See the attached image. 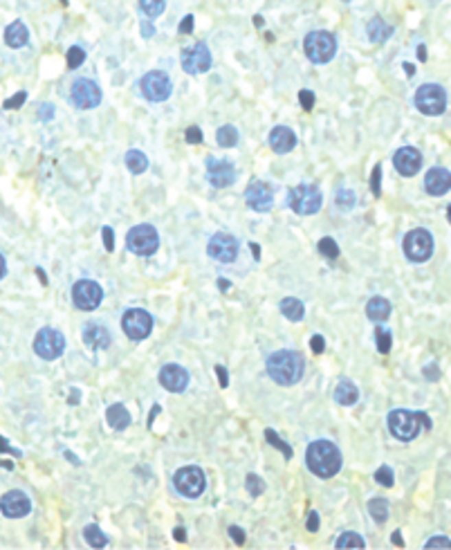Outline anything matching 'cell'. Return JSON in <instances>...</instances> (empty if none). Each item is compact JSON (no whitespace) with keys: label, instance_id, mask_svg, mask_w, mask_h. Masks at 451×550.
<instances>
[{"label":"cell","instance_id":"cell-1","mask_svg":"<svg viewBox=\"0 0 451 550\" xmlns=\"http://www.w3.org/2000/svg\"><path fill=\"white\" fill-rule=\"evenodd\" d=\"M305 463L316 477L330 479L341 470V452L330 440H314L305 452Z\"/></svg>","mask_w":451,"mask_h":550},{"label":"cell","instance_id":"cell-2","mask_svg":"<svg viewBox=\"0 0 451 550\" xmlns=\"http://www.w3.org/2000/svg\"><path fill=\"white\" fill-rule=\"evenodd\" d=\"M303 357H301L297 351H277L270 355L267 360V373L270 378L277 382V385L283 387H292L297 385L303 375Z\"/></svg>","mask_w":451,"mask_h":550},{"label":"cell","instance_id":"cell-3","mask_svg":"<svg viewBox=\"0 0 451 550\" xmlns=\"http://www.w3.org/2000/svg\"><path fill=\"white\" fill-rule=\"evenodd\" d=\"M429 429L431 420L424 413L406 411V409H395L389 413V429L397 440H413L420 429Z\"/></svg>","mask_w":451,"mask_h":550},{"label":"cell","instance_id":"cell-4","mask_svg":"<svg viewBox=\"0 0 451 550\" xmlns=\"http://www.w3.org/2000/svg\"><path fill=\"white\" fill-rule=\"evenodd\" d=\"M303 49L312 63H328L337 52V41L330 32H310L303 41Z\"/></svg>","mask_w":451,"mask_h":550},{"label":"cell","instance_id":"cell-5","mask_svg":"<svg viewBox=\"0 0 451 550\" xmlns=\"http://www.w3.org/2000/svg\"><path fill=\"white\" fill-rule=\"evenodd\" d=\"M321 191L314 185H299L290 191L288 205L292 207V211H297L299 216H312L321 209Z\"/></svg>","mask_w":451,"mask_h":550},{"label":"cell","instance_id":"cell-6","mask_svg":"<svg viewBox=\"0 0 451 550\" xmlns=\"http://www.w3.org/2000/svg\"><path fill=\"white\" fill-rule=\"evenodd\" d=\"M173 485H175V490H178L182 496L198 499L205 492V488H207V477H205L203 470L196 468V465H189V468H182V470L175 472Z\"/></svg>","mask_w":451,"mask_h":550},{"label":"cell","instance_id":"cell-7","mask_svg":"<svg viewBox=\"0 0 451 550\" xmlns=\"http://www.w3.org/2000/svg\"><path fill=\"white\" fill-rule=\"evenodd\" d=\"M126 245L132 254L150 256V254H155L157 247H160V236H157L155 227H150V225H137V227H132L128 231Z\"/></svg>","mask_w":451,"mask_h":550},{"label":"cell","instance_id":"cell-8","mask_svg":"<svg viewBox=\"0 0 451 550\" xmlns=\"http://www.w3.org/2000/svg\"><path fill=\"white\" fill-rule=\"evenodd\" d=\"M415 106L417 111L424 113V115H442L447 108V95L445 90L436 83H424L420 86V90L415 93Z\"/></svg>","mask_w":451,"mask_h":550},{"label":"cell","instance_id":"cell-9","mask_svg":"<svg viewBox=\"0 0 451 550\" xmlns=\"http://www.w3.org/2000/svg\"><path fill=\"white\" fill-rule=\"evenodd\" d=\"M404 254L408 256V261L413 263H422L433 254V238L427 229H413L408 231L404 238Z\"/></svg>","mask_w":451,"mask_h":550},{"label":"cell","instance_id":"cell-10","mask_svg":"<svg viewBox=\"0 0 451 550\" xmlns=\"http://www.w3.org/2000/svg\"><path fill=\"white\" fill-rule=\"evenodd\" d=\"M102 299H104V290L99 283L90 281V279H81V281L74 283L72 301L79 310H88V312L95 310V308H99V303H102Z\"/></svg>","mask_w":451,"mask_h":550},{"label":"cell","instance_id":"cell-11","mask_svg":"<svg viewBox=\"0 0 451 550\" xmlns=\"http://www.w3.org/2000/svg\"><path fill=\"white\" fill-rule=\"evenodd\" d=\"M122 328L130 339H135V341L146 339L150 335V330H153V317L146 310H141V308H132V310L124 312Z\"/></svg>","mask_w":451,"mask_h":550},{"label":"cell","instance_id":"cell-12","mask_svg":"<svg viewBox=\"0 0 451 550\" xmlns=\"http://www.w3.org/2000/svg\"><path fill=\"white\" fill-rule=\"evenodd\" d=\"M63 348H65V337L58 330H54V328L38 330V335L34 339V351L38 357L52 362V360H56V357H61Z\"/></svg>","mask_w":451,"mask_h":550},{"label":"cell","instance_id":"cell-13","mask_svg":"<svg viewBox=\"0 0 451 550\" xmlns=\"http://www.w3.org/2000/svg\"><path fill=\"white\" fill-rule=\"evenodd\" d=\"M139 86H141V95H144L148 102H164V99H169L171 95V79L160 70L144 74Z\"/></svg>","mask_w":451,"mask_h":550},{"label":"cell","instance_id":"cell-14","mask_svg":"<svg viewBox=\"0 0 451 550\" xmlns=\"http://www.w3.org/2000/svg\"><path fill=\"white\" fill-rule=\"evenodd\" d=\"M72 104L81 108V111H90V108H97L102 102V90L95 81L90 79H79L72 83Z\"/></svg>","mask_w":451,"mask_h":550},{"label":"cell","instance_id":"cell-15","mask_svg":"<svg viewBox=\"0 0 451 550\" xmlns=\"http://www.w3.org/2000/svg\"><path fill=\"white\" fill-rule=\"evenodd\" d=\"M207 252L211 258H216V261L231 263V261H236V256H238V240L231 234L220 231V234L211 236V240H209V245H207Z\"/></svg>","mask_w":451,"mask_h":550},{"label":"cell","instance_id":"cell-16","mask_svg":"<svg viewBox=\"0 0 451 550\" xmlns=\"http://www.w3.org/2000/svg\"><path fill=\"white\" fill-rule=\"evenodd\" d=\"M245 203L252 207L254 211L258 214H265L272 209V203H274V191L272 187L267 185L263 180H254L252 185L245 189Z\"/></svg>","mask_w":451,"mask_h":550},{"label":"cell","instance_id":"cell-17","mask_svg":"<svg viewBox=\"0 0 451 550\" xmlns=\"http://www.w3.org/2000/svg\"><path fill=\"white\" fill-rule=\"evenodd\" d=\"M182 68L189 74H203L211 68V54L205 43H196L182 52Z\"/></svg>","mask_w":451,"mask_h":550},{"label":"cell","instance_id":"cell-18","mask_svg":"<svg viewBox=\"0 0 451 550\" xmlns=\"http://www.w3.org/2000/svg\"><path fill=\"white\" fill-rule=\"evenodd\" d=\"M0 510H3L5 516H10V519H21V516H25L32 510V501L25 492L12 490L0 499Z\"/></svg>","mask_w":451,"mask_h":550},{"label":"cell","instance_id":"cell-19","mask_svg":"<svg viewBox=\"0 0 451 550\" xmlns=\"http://www.w3.org/2000/svg\"><path fill=\"white\" fill-rule=\"evenodd\" d=\"M207 178L216 189H224L233 185L236 180V169L231 166V162L227 160H207Z\"/></svg>","mask_w":451,"mask_h":550},{"label":"cell","instance_id":"cell-20","mask_svg":"<svg viewBox=\"0 0 451 550\" xmlns=\"http://www.w3.org/2000/svg\"><path fill=\"white\" fill-rule=\"evenodd\" d=\"M160 385L173 393H182L189 385V373L180 364H166L160 371Z\"/></svg>","mask_w":451,"mask_h":550},{"label":"cell","instance_id":"cell-21","mask_svg":"<svg viewBox=\"0 0 451 550\" xmlns=\"http://www.w3.org/2000/svg\"><path fill=\"white\" fill-rule=\"evenodd\" d=\"M393 164H395L397 173H402V176L411 178V176H415L417 171H420V166H422V155H420V151H417V148H413V146H404V148H400V151L395 153Z\"/></svg>","mask_w":451,"mask_h":550},{"label":"cell","instance_id":"cell-22","mask_svg":"<svg viewBox=\"0 0 451 550\" xmlns=\"http://www.w3.org/2000/svg\"><path fill=\"white\" fill-rule=\"evenodd\" d=\"M83 341L93 348V351H104L111 346V330L102 323H86L83 326Z\"/></svg>","mask_w":451,"mask_h":550},{"label":"cell","instance_id":"cell-23","mask_svg":"<svg viewBox=\"0 0 451 550\" xmlns=\"http://www.w3.org/2000/svg\"><path fill=\"white\" fill-rule=\"evenodd\" d=\"M424 187H427L431 196H445L451 189V173L442 169V166H436L424 176Z\"/></svg>","mask_w":451,"mask_h":550},{"label":"cell","instance_id":"cell-24","mask_svg":"<svg viewBox=\"0 0 451 550\" xmlns=\"http://www.w3.org/2000/svg\"><path fill=\"white\" fill-rule=\"evenodd\" d=\"M270 146L277 153H290L297 146V135L288 126H277L270 133Z\"/></svg>","mask_w":451,"mask_h":550},{"label":"cell","instance_id":"cell-25","mask_svg":"<svg viewBox=\"0 0 451 550\" xmlns=\"http://www.w3.org/2000/svg\"><path fill=\"white\" fill-rule=\"evenodd\" d=\"M106 420H108V424H111L113 429L122 431V429H126L130 424V413H128V409L124 404H113V406H108Z\"/></svg>","mask_w":451,"mask_h":550},{"label":"cell","instance_id":"cell-26","mask_svg":"<svg viewBox=\"0 0 451 550\" xmlns=\"http://www.w3.org/2000/svg\"><path fill=\"white\" fill-rule=\"evenodd\" d=\"M27 27L21 23V21H14L10 27L5 30V43L10 45V47H23L25 43H27Z\"/></svg>","mask_w":451,"mask_h":550},{"label":"cell","instance_id":"cell-27","mask_svg":"<svg viewBox=\"0 0 451 550\" xmlns=\"http://www.w3.org/2000/svg\"><path fill=\"white\" fill-rule=\"evenodd\" d=\"M366 314H369V319L373 321H384V319H389V314H391V303H389V299H384V297H373L369 306H366Z\"/></svg>","mask_w":451,"mask_h":550},{"label":"cell","instance_id":"cell-28","mask_svg":"<svg viewBox=\"0 0 451 550\" xmlns=\"http://www.w3.org/2000/svg\"><path fill=\"white\" fill-rule=\"evenodd\" d=\"M335 400L339 404L350 406V404H355L359 400V391L350 380H341L337 385V389H335Z\"/></svg>","mask_w":451,"mask_h":550},{"label":"cell","instance_id":"cell-29","mask_svg":"<svg viewBox=\"0 0 451 550\" xmlns=\"http://www.w3.org/2000/svg\"><path fill=\"white\" fill-rule=\"evenodd\" d=\"M281 312L286 314L290 321H301V319H303V314H305V308H303V303L299 301V299L286 297L281 301Z\"/></svg>","mask_w":451,"mask_h":550},{"label":"cell","instance_id":"cell-30","mask_svg":"<svg viewBox=\"0 0 451 550\" xmlns=\"http://www.w3.org/2000/svg\"><path fill=\"white\" fill-rule=\"evenodd\" d=\"M366 30H369V36L373 43H382V41H386L391 34V25H386L382 19H373Z\"/></svg>","mask_w":451,"mask_h":550},{"label":"cell","instance_id":"cell-31","mask_svg":"<svg viewBox=\"0 0 451 550\" xmlns=\"http://www.w3.org/2000/svg\"><path fill=\"white\" fill-rule=\"evenodd\" d=\"M126 166H128L130 173L139 176V173H144L148 169V157L141 151H128L126 153Z\"/></svg>","mask_w":451,"mask_h":550},{"label":"cell","instance_id":"cell-32","mask_svg":"<svg viewBox=\"0 0 451 550\" xmlns=\"http://www.w3.org/2000/svg\"><path fill=\"white\" fill-rule=\"evenodd\" d=\"M369 512L378 523H384V521H386V516H389V503L384 501V499L375 496V499H371V501H369Z\"/></svg>","mask_w":451,"mask_h":550},{"label":"cell","instance_id":"cell-33","mask_svg":"<svg viewBox=\"0 0 451 550\" xmlns=\"http://www.w3.org/2000/svg\"><path fill=\"white\" fill-rule=\"evenodd\" d=\"M83 537H86V541L93 548H104L108 544V537L97 526H86V528H83Z\"/></svg>","mask_w":451,"mask_h":550},{"label":"cell","instance_id":"cell-34","mask_svg":"<svg viewBox=\"0 0 451 550\" xmlns=\"http://www.w3.org/2000/svg\"><path fill=\"white\" fill-rule=\"evenodd\" d=\"M216 139H218L220 146L231 148V146H236V141H238V130L233 126H222L218 133H216Z\"/></svg>","mask_w":451,"mask_h":550},{"label":"cell","instance_id":"cell-35","mask_svg":"<svg viewBox=\"0 0 451 550\" xmlns=\"http://www.w3.org/2000/svg\"><path fill=\"white\" fill-rule=\"evenodd\" d=\"M337 548H366V541L357 535V532H344L339 539H337Z\"/></svg>","mask_w":451,"mask_h":550},{"label":"cell","instance_id":"cell-36","mask_svg":"<svg viewBox=\"0 0 451 550\" xmlns=\"http://www.w3.org/2000/svg\"><path fill=\"white\" fill-rule=\"evenodd\" d=\"M139 7L148 19H155V16H160L164 12L166 3L164 0H139Z\"/></svg>","mask_w":451,"mask_h":550},{"label":"cell","instance_id":"cell-37","mask_svg":"<svg viewBox=\"0 0 451 550\" xmlns=\"http://www.w3.org/2000/svg\"><path fill=\"white\" fill-rule=\"evenodd\" d=\"M265 438H267V443H270L272 447L281 449L283 456H286V458H292V447H290L281 436H277V433H274L272 429H267V431H265Z\"/></svg>","mask_w":451,"mask_h":550},{"label":"cell","instance_id":"cell-38","mask_svg":"<svg viewBox=\"0 0 451 550\" xmlns=\"http://www.w3.org/2000/svg\"><path fill=\"white\" fill-rule=\"evenodd\" d=\"M316 247H319V254L325 256V258H337L339 256V247H337V243L332 238H321Z\"/></svg>","mask_w":451,"mask_h":550},{"label":"cell","instance_id":"cell-39","mask_svg":"<svg viewBox=\"0 0 451 550\" xmlns=\"http://www.w3.org/2000/svg\"><path fill=\"white\" fill-rule=\"evenodd\" d=\"M245 485H247V492L252 496H258V494H263V492H265V483H263L261 477H256V474H249Z\"/></svg>","mask_w":451,"mask_h":550},{"label":"cell","instance_id":"cell-40","mask_svg":"<svg viewBox=\"0 0 451 550\" xmlns=\"http://www.w3.org/2000/svg\"><path fill=\"white\" fill-rule=\"evenodd\" d=\"M83 61H86V52H83V49L77 47V45L70 47V52H68V68L70 70H77Z\"/></svg>","mask_w":451,"mask_h":550},{"label":"cell","instance_id":"cell-41","mask_svg":"<svg viewBox=\"0 0 451 550\" xmlns=\"http://www.w3.org/2000/svg\"><path fill=\"white\" fill-rule=\"evenodd\" d=\"M375 337H378V351L382 355H386L391 351V332L378 328V330H375Z\"/></svg>","mask_w":451,"mask_h":550},{"label":"cell","instance_id":"cell-42","mask_svg":"<svg viewBox=\"0 0 451 550\" xmlns=\"http://www.w3.org/2000/svg\"><path fill=\"white\" fill-rule=\"evenodd\" d=\"M375 481H378L380 485H384V488H391V485H393V470L384 465V468H380L378 472H375Z\"/></svg>","mask_w":451,"mask_h":550},{"label":"cell","instance_id":"cell-43","mask_svg":"<svg viewBox=\"0 0 451 550\" xmlns=\"http://www.w3.org/2000/svg\"><path fill=\"white\" fill-rule=\"evenodd\" d=\"M337 205L341 207V209H353V207H355L353 191H339V194H337Z\"/></svg>","mask_w":451,"mask_h":550},{"label":"cell","instance_id":"cell-44","mask_svg":"<svg viewBox=\"0 0 451 550\" xmlns=\"http://www.w3.org/2000/svg\"><path fill=\"white\" fill-rule=\"evenodd\" d=\"M185 137H187L189 144H200V141H203V130H200L198 126H189Z\"/></svg>","mask_w":451,"mask_h":550},{"label":"cell","instance_id":"cell-45","mask_svg":"<svg viewBox=\"0 0 451 550\" xmlns=\"http://www.w3.org/2000/svg\"><path fill=\"white\" fill-rule=\"evenodd\" d=\"M299 102H301V106L305 108V111H312V106H314V95L310 93V90H301V93H299Z\"/></svg>","mask_w":451,"mask_h":550},{"label":"cell","instance_id":"cell-46","mask_svg":"<svg viewBox=\"0 0 451 550\" xmlns=\"http://www.w3.org/2000/svg\"><path fill=\"white\" fill-rule=\"evenodd\" d=\"M380 178H382V166L380 164H375V169H373V178H371V189H373V194L375 196H380Z\"/></svg>","mask_w":451,"mask_h":550},{"label":"cell","instance_id":"cell-47","mask_svg":"<svg viewBox=\"0 0 451 550\" xmlns=\"http://www.w3.org/2000/svg\"><path fill=\"white\" fill-rule=\"evenodd\" d=\"M25 99H27V95H25V93L14 95L12 99H7V102H5V111H14V108H19L21 104H25Z\"/></svg>","mask_w":451,"mask_h":550},{"label":"cell","instance_id":"cell-48","mask_svg":"<svg viewBox=\"0 0 451 550\" xmlns=\"http://www.w3.org/2000/svg\"><path fill=\"white\" fill-rule=\"evenodd\" d=\"M310 348H312V353L321 355V353H323V348H325V341H323V337H321V335H314V337L310 339Z\"/></svg>","mask_w":451,"mask_h":550},{"label":"cell","instance_id":"cell-49","mask_svg":"<svg viewBox=\"0 0 451 550\" xmlns=\"http://www.w3.org/2000/svg\"><path fill=\"white\" fill-rule=\"evenodd\" d=\"M427 548H451V541L445 537H433L427 541Z\"/></svg>","mask_w":451,"mask_h":550},{"label":"cell","instance_id":"cell-50","mask_svg":"<svg viewBox=\"0 0 451 550\" xmlns=\"http://www.w3.org/2000/svg\"><path fill=\"white\" fill-rule=\"evenodd\" d=\"M104 243H106L108 252H113V249H115V236H113V229L111 227H104Z\"/></svg>","mask_w":451,"mask_h":550},{"label":"cell","instance_id":"cell-51","mask_svg":"<svg viewBox=\"0 0 451 550\" xmlns=\"http://www.w3.org/2000/svg\"><path fill=\"white\" fill-rule=\"evenodd\" d=\"M308 530H310V532H316V530H319V514H316V512H310V514H308Z\"/></svg>","mask_w":451,"mask_h":550},{"label":"cell","instance_id":"cell-52","mask_svg":"<svg viewBox=\"0 0 451 550\" xmlns=\"http://www.w3.org/2000/svg\"><path fill=\"white\" fill-rule=\"evenodd\" d=\"M229 535H231L233 541H236V544H243V541H245V532L240 530L238 526H231V528H229Z\"/></svg>","mask_w":451,"mask_h":550},{"label":"cell","instance_id":"cell-53","mask_svg":"<svg viewBox=\"0 0 451 550\" xmlns=\"http://www.w3.org/2000/svg\"><path fill=\"white\" fill-rule=\"evenodd\" d=\"M191 30H194V16H187V19L180 23V34H189Z\"/></svg>","mask_w":451,"mask_h":550},{"label":"cell","instance_id":"cell-54","mask_svg":"<svg viewBox=\"0 0 451 550\" xmlns=\"http://www.w3.org/2000/svg\"><path fill=\"white\" fill-rule=\"evenodd\" d=\"M216 373H218V382H220V387H227V385H229L227 371H224L222 366H216Z\"/></svg>","mask_w":451,"mask_h":550},{"label":"cell","instance_id":"cell-55","mask_svg":"<svg viewBox=\"0 0 451 550\" xmlns=\"http://www.w3.org/2000/svg\"><path fill=\"white\" fill-rule=\"evenodd\" d=\"M0 452H12L14 456H21L19 449H12V447H10V443H7L5 438H0Z\"/></svg>","mask_w":451,"mask_h":550},{"label":"cell","instance_id":"cell-56","mask_svg":"<svg viewBox=\"0 0 451 550\" xmlns=\"http://www.w3.org/2000/svg\"><path fill=\"white\" fill-rule=\"evenodd\" d=\"M173 535H175V539H178V541H185V539H187V532H185V528H175Z\"/></svg>","mask_w":451,"mask_h":550},{"label":"cell","instance_id":"cell-57","mask_svg":"<svg viewBox=\"0 0 451 550\" xmlns=\"http://www.w3.org/2000/svg\"><path fill=\"white\" fill-rule=\"evenodd\" d=\"M393 544H395V546H402V544H404V541H402V532H400V530L393 532Z\"/></svg>","mask_w":451,"mask_h":550},{"label":"cell","instance_id":"cell-58","mask_svg":"<svg viewBox=\"0 0 451 550\" xmlns=\"http://www.w3.org/2000/svg\"><path fill=\"white\" fill-rule=\"evenodd\" d=\"M427 378H429V380H436V378H440V373L436 375V366H429V369H427Z\"/></svg>","mask_w":451,"mask_h":550},{"label":"cell","instance_id":"cell-59","mask_svg":"<svg viewBox=\"0 0 451 550\" xmlns=\"http://www.w3.org/2000/svg\"><path fill=\"white\" fill-rule=\"evenodd\" d=\"M141 30H144V36H150V34H153V32H155V30H153V25H148V23L141 25Z\"/></svg>","mask_w":451,"mask_h":550},{"label":"cell","instance_id":"cell-60","mask_svg":"<svg viewBox=\"0 0 451 550\" xmlns=\"http://www.w3.org/2000/svg\"><path fill=\"white\" fill-rule=\"evenodd\" d=\"M5 272H7V263H5V258H3V254H0V279L5 277Z\"/></svg>","mask_w":451,"mask_h":550},{"label":"cell","instance_id":"cell-61","mask_svg":"<svg viewBox=\"0 0 451 550\" xmlns=\"http://www.w3.org/2000/svg\"><path fill=\"white\" fill-rule=\"evenodd\" d=\"M249 247H252V252H254V256H256V258H258V256H261V249H258V245H256V243H252V245H249Z\"/></svg>","mask_w":451,"mask_h":550},{"label":"cell","instance_id":"cell-62","mask_svg":"<svg viewBox=\"0 0 451 550\" xmlns=\"http://www.w3.org/2000/svg\"><path fill=\"white\" fill-rule=\"evenodd\" d=\"M218 286H220V290H227V288H229V281L220 279V281H218Z\"/></svg>","mask_w":451,"mask_h":550},{"label":"cell","instance_id":"cell-63","mask_svg":"<svg viewBox=\"0 0 451 550\" xmlns=\"http://www.w3.org/2000/svg\"><path fill=\"white\" fill-rule=\"evenodd\" d=\"M417 56H420V59H422V61H424V59H427V54H424V47H417Z\"/></svg>","mask_w":451,"mask_h":550},{"label":"cell","instance_id":"cell-64","mask_svg":"<svg viewBox=\"0 0 451 550\" xmlns=\"http://www.w3.org/2000/svg\"><path fill=\"white\" fill-rule=\"evenodd\" d=\"M449 222H451V207H449Z\"/></svg>","mask_w":451,"mask_h":550}]
</instances>
